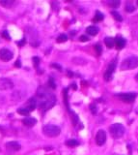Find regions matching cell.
Segmentation results:
<instances>
[{
    "mask_svg": "<svg viewBox=\"0 0 138 155\" xmlns=\"http://www.w3.org/2000/svg\"><path fill=\"white\" fill-rule=\"evenodd\" d=\"M114 155H118V154H114Z\"/></svg>",
    "mask_w": 138,
    "mask_h": 155,
    "instance_id": "38",
    "label": "cell"
},
{
    "mask_svg": "<svg viewBox=\"0 0 138 155\" xmlns=\"http://www.w3.org/2000/svg\"><path fill=\"white\" fill-rule=\"evenodd\" d=\"M12 2H10V1H0V5H3V6L5 7H7L8 5H11Z\"/></svg>",
    "mask_w": 138,
    "mask_h": 155,
    "instance_id": "31",
    "label": "cell"
},
{
    "mask_svg": "<svg viewBox=\"0 0 138 155\" xmlns=\"http://www.w3.org/2000/svg\"><path fill=\"white\" fill-rule=\"evenodd\" d=\"M14 87V83L8 78H0V90H8Z\"/></svg>",
    "mask_w": 138,
    "mask_h": 155,
    "instance_id": "7",
    "label": "cell"
},
{
    "mask_svg": "<svg viewBox=\"0 0 138 155\" xmlns=\"http://www.w3.org/2000/svg\"><path fill=\"white\" fill-rule=\"evenodd\" d=\"M116 97H118L121 101L125 103H132L134 102L136 98V93L134 92H129V93H119L116 94Z\"/></svg>",
    "mask_w": 138,
    "mask_h": 155,
    "instance_id": "5",
    "label": "cell"
},
{
    "mask_svg": "<svg viewBox=\"0 0 138 155\" xmlns=\"http://www.w3.org/2000/svg\"><path fill=\"white\" fill-rule=\"evenodd\" d=\"M22 123L27 127H32L37 123V119L28 116V117H25L24 119H22Z\"/></svg>",
    "mask_w": 138,
    "mask_h": 155,
    "instance_id": "12",
    "label": "cell"
},
{
    "mask_svg": "<svg viewBox=\"0 0 138 155\" xmlns=\"http://www.w3.org/2000/svg\"><path fill=\"white\" fill-rule=\"evenodd\" d=\"M25 43H26V40H25V38H23L22 40H21L20 42H18V43H16V44H18V45L19 47H22Z\"/></svg>",
    "mask_w": 138,
    "mask_h": 155,
    "instance_id": "33",
    "label": "cell"
},
{
    "mask_svg": "<svg viewBox=\"0 0 138 155\" xmlns=\"http://www.w3.org/2000/svg\"><path fill=\"white\" fill-rule=\"evenodd\" d=\"M90 110H91V112L93 114H96L97 112H98V110H97V106L95 104H91L90 105Z\"/></svg>",
    "mask_w": 138,
    "mask_h": 155,
    "instance_id": "27",
    "label": "cell"
},
{
    "mask_svg": "<svg viewBox=\"0 0 138 155\" xmlns=\"http://www.w3.org/2000/svg\"><path fill=\"white\" fill-rule=\"evenodd\" d=\"M32 60H33V62H34V65H35V67H38L39 63H40V58L37 57V56H34Z\"/></svg>",
    "mask_w": 138,
    "mask_h": 155,
    "instance_id": "28",
    "label": "cell"
},
{
    "mask_svg": "<svg viewBox=\"0 0 138 155\" xmlns=\"http://www.w3.org/2000/svg\"><path fill=\"white\" fill-rule=\"evenodd\" d=\"M72 87H74V89H76V83H74V84H72Z\"/></svg>",
    "mask_w": 138,
    "mask_h": 155,
    "instance_id": "35",
    "label": "cell"
},
{
    "mask_svg": "<svg viewBox=\"0 0 138 155\" xmlns=\"http://www.w3.org/2000/svg\"><path fill=\"white\" fill-rule=\"evenodd\" d=\"M137 5H138V1H137Z\"/></svg>",
    "mask_w": 138,
    "mask_h": 155,
    "instance_id": "37",
    "label": "cell"
},
{
    "mask_svg": "<svg viewBox=\"0 0 138 155\" xmlns=\"http://www.w3.org/2000/svg\"><path fill=\"white\" fill-rule=\"evenodd\" d=\"M18 114H22V115H28L29 114H30V112H29L26 108H19V109L18 110Z\"/></svg>",
    "mask_w": 138,
    "mask_h": 155,
    "instance_id": "21",
    "label": "cell"
},
{
    "mask_svg": "<svg viewBox=\"0 0 138 155\" xmlns=\"http://www.w3.org/2000/svg\"><path fill=\"white\" fill-rule=\"evenodd\" d=\"M109 132L114 139H119L123 137L126 132V128L121 123H114L109 127Z\"/></svg>",
    "mask_w": 138,
    "mask_h": 155,
    "instance_id": "3",
    "label": "cell"
},
{
    "mask_svg": "<svg viewBox=\"0 0 138 155\" xmlns=\"http://www.w3.org/2000/svg\"><path fill=\"white\" fill-rule=\"evenodd\" d=\"M95 141H96V144L100 146L104 144L106 142V133L103 131V130H99V131L97 132Z\"/></svg>",
    "mask_w": 138,
    "mask_h": 155,
    "instance_id": "8",
    "label": "cell"
},
{
    "mask_svg": "<svg viewBox=\"0 0 138 155\" xmlns=\"http://www.w3.org/2000/svg\"><path fill=\"white\" fill-rule=\"evenodd\" d=\"M6 147L10 150H14V151H18L20 150L21 146L18 144V142H9L6 144Z\"/></svg>",
    "mask_w": 138,
    "mask_h": 155,
    "instance_id": "11",
    "label": "cell"
},
{
    "mask_svg": "<svg viewBox=\"0 0 138 155\" xmlns=\"http://www.w3.org/2000/svg\"><path fill=\"white\" fill-rule=\"evenodd\" d=\"M37 105L41 110L47 112L56 104V97L52 93L47 91L43 88H39L37 91Z\"/></svg>",
    "mask_w": 138,
    "mask_h": 155,
    "instance_id": "1",
    "label": "cell"
},
{
    "mask_svg": "<svg viewBox=\"0 0 138 155\" xmlns=\"http://www.w3.org/2000/svg\"><path fill=\"white\" fill-rule=\"evenodd\" d=\"M43 132L47 137L55 138V137L59 136L61 130H60V128L56 126V125L48 124V125H45V126L43 128Z\"/></svg>",
    "mask_w": 138,
    "mask_h": 155,
    "instance_id": "4",
    "label": "cell"
},
{
    "mask_svg": "<svg viewBox=\"0 0 138 155\" xmlns=\"http://www.w3.org/2000/svg\"><path fill=\"white\" fill-rule=\"evenodd\" d=\"M104 44L108 49H112L115 45L114 38H112V37H106L104 39Z\"/></svg>",
    "mask_w": 138,
    "mask_h": 155,
    "instance_id": "15",
    "label": "cell"
},
{
    "mask_svg": "<svg viewBox=\"0 0 138 155\" xmlns=\"http://www.w3.org/2000/svg\"><path fill=\"white\" fill-rule=\"evenodd\" d=\"M111 15H112V17L114 18V19H116L117 21H123V18H122V16L118 13V12H116V11H112L111 12Z\"/></svg>",
    "mask_w": 138,
    "mask_h": 155,
    "instance_id": "19",
    "label": "cell"
},
{
    "mask_svg": "<svg viewBox=\"0 0 138 155\" xmlns=\"http://www.w3.org/2000/svg\"><path fill=\"white\" fill-rule=\"evenodd\" d=\"M114 41H115V45L117 50H123L124 47L126 46V39H124L121 36H117L116 39H114Z\"/></svg>",
    "mask_w": 138,
    "mask_h": 155,
    "instance_id": "10",
    "label": "cell"
},
{
    "mask_svg": "<svg viewBox=\"0 0 138 155\" xmlns=\"http://www.w3.org/2000/svg\"><path fill=\"white\" fill-rule=\"evenodd\" d=\"M134 10H135V8H134L133 5H130V4L126 5V11L129 12V13H131V12H133Z\"/></svg>",
    "mask_w": 138,
    "mask_h": 155,
    "instance_id": "24",
    "label": "cell"
},
{
    "mask_svg": "<svg viewBox=\"0 0 138 155\" xmlns=\"http://www.w3.org/2000/svg\"><path fill=\"white\" fill-rule=\"evenodd\" d=\"M2 37H4L5 39H6V40H11V38H10V35L8 34V31H2Z\"/></svg>",
    "mask_w": 138,
    "mask_h": 155,
    "instance_id": "29",
    "label": "cell"
},
{
    "mask_svg": "<svg viewBox=\"0 0 138 155\" xmlns=\"http://www.w3.org/2000/svg\"><path fill=\"white\" fill-rule=\"evenodd\" d=\"M94 49H95V51H97V55H101V53H103V49H101V45H95L94 46Z\"/></svg>",
    "mask_w": 138,
    "mask_h": 155,
    "instance_id": "23",
    "label": "cell"
},
{
    "mask_svg": "<svg viewBox=\"0 0 138 155\" xmlns=\"http://www.w3.org/2000/svg\"><path fill=\"white\" fill-rule=\"evenodd\" d=\"M36 106H37V101H36L35 98H31V99L28 100L27 105H26V109H27L29 112H32V110H35Z\"/></svg>",
    "mask_w": 138,
    "mask_h": 155,
    "instance_id": "13",
    "label": "cell"
},
{
    "mask_svg": "<svg viewBox=\"0 0 138 155\" xmlns=\"http://www.w3.org/2000/svg\"><path fill=\"white\" fill-rule=\"evenodd\" d=\"M79 142L76 141V140L74 139H71V140H68V141L66 142V146H70V147H74V146H78Z\"/></svg>",
    "mask_w": 138,
    "mask_h": 155,
    "instance_id": "16",
    "label": "cell"
},
{
    "mask_svg": "<svg viewBox=\"0 0 138 155\" xmlns=\"http://www.w3.org/2000/svg\"><path fill=\"white\" fill-rule=\"evenodd\" d=\"M48 85H49L50 87L52 88V89H55L56 88V83L54 82V80H53V78H49V80H48Z\"/></svg>",
    "mask_w": 138,
    "mask_h": 155,
    "instance_id": "22",
    "label": "cell"
},
{
    "mask_svg": "<svg viewBox=\"0 0 138 155\" xmlns=\"http://www.w3.org/2000/svg\"><path fill=\"white\" fill-rule=\"evenodd\" d=\"M67 40H68L67 35H65V34H61V35L58 36V38L56 39V42L57 43H64V42H66Z\"/></svg>",
    "mask_w": 138,
    "mask_h": 155,
    "instance_id": "20",
    "label": "cell"
},
{
    "mask_svg": "<svg viewBox=\"0 0 138 155\" xmlns=\"http://www.w3.org/2000/svg\"><path fill=\"white\" fill-rule=\"evenodd\" d=\"M63 97H64V102H65V104H66L67 109L70 110L69 102H68V89H67V88H65V89L63 90Z\"/></svg>",
    "mask_w": 138,
    "mask_h": 155,
    "instance_id": "18",
    "label": "cell"
},
{
    "mask_svg": "<svg viewBox=\"0 0 138 155\" xmlns=\"http://www.w3.org/2000/svg\"><path fill=\"white\" fill-rule=\"evenodd\" d=\"M72 122H74V125L76 126L77 124V122H78V117H77V115L76 114H74V112H72Z\"/></svg>",
    "mask_w": 138,
    "mask_h": 155,
    "instance_id": "26",
    "label": "cell"
},
{
    "mask_svg": "<svg viewBox=\"0 0 138 155\" xmlns=\"http://www.w3.org/2000/svg\"><path fill=\"white\" fill-rule=\"evenodd\" d=\"M51 67H53V68H56V69H58L59 71H62V67L61 66L59 65V64H51Z\"/></svg>",
    "mask_w": 138,
    "mask_h": 155,
    "instance_id": "32",
    "label": "cell"
},
{
    "mask_svg": "<svg viewBox=\"0 0 138 155\" xmlns=\"http://www.w3.org/2000/svg\"><path fill=\"white\" fill-rule=\"evenodd\" d=\"M86 32L91 36H96L97 34L99 33V28L97 26H94V25H91V26H88L86 28Z\"/></svg>",
    "mask_w": 138,
    "mask_h": 155,
    "instance_id": "14",
    "label": "cell"
},
{
    "mask_svg": "<svg viewBox=\"0 0 138 155\" xmlns=\"http://www.w3.org/2000/svg\"><path fill=\"white\" fill-rule=\"evenodd\" d=\"M135 80H136V82H138V74L136 76H135Z\"/></svg>",
    "mask_w": 138,
    "mask_h": 155,
    "instance_id": "36",
    "label": "cell"
},
{
    "mask_svg": "<svg viewBox=\"0 0 138 155\" xmlns=\"http://www.w3.org/2000/svg\"><path fill=\"white\" fill-rule=\"evenodd\" d=\"M13 58V53L7 49H2L0 50V59L3 61H9Z\"/></svg>",
    "mask_w": 138,
    "mask_h": 155,
    "instance_id": "9",
    "label": "cell"
},
{
    "mask_svg": "<svg viewBox=\"0 0 138 155\" xmlns=\"http://www.w3.org/2000/svg\"><path fill=\"white\" fill-rule=\"evenodd\" d=\"M79 41H81V42H87V41H89V38L87 36L85 35H82L79 37Z\"/></svg>",
    "mask_w": 138,
    "mask_h": 155,
    "instance_id": "30",
    "label": "cell"
},
{
    "mask_svg": "<svg viewBox=\"0 0 138 155\" xmlns=\"http://www.w3.org/2000/svg\"><path fill=\"white\" fill-rule=\"evenodd\" d=\"M138 67V57L137 56H130L127 59L123 60L121 64L120 68L122 71L125 70H130V69H134Z\"/></svg>",
    "mask_w": 138,
    "mask_h": 155,
    "instance_id": "2",
    "label": "cell"
},
{
    "mask_svg": "<svg viewBox=\"0 0 138 155\" xmlns=\"http://www.w3.org/2000/svg\"><path fill=\"white\" fill-rule=\"evenodd\" d=\"M104 19V16H103V13H101L100 11H97L96 15H95V19H94V21H101Z\"/></svg>",
    "mask_w": 138,
    "mask_h": 155,
    "instance_id": "17",
    "label": "cell"
},
{
    "mask_svg": "<svg viewBox=\"0 0 138 155\" xmlns=\"http://www.w3.org/2000/svg\"><path fill=\"white\" fill-rule=\"evenodd\" d=\"M121 2L119 1V0H114V1H109V5L110 6H112L113 8H117L118 6L120 5Z\"/></svg>",
    "mask_w": 138,
    "mask_h": 155,
    "instance_id": "25",
    "label": "cell"
},
{
    "mask_svg": "<svg viewBox=\"0 0 138 155\" xmlns=\"http://www.w3.org/2000/svg\"><path fill=\"white\" fill-rule=\"evenodd\" d=\"M115 70H116V60L114 59L109 65H108V67L104 73V76H103V78H104V80L106 82H110V80H112L113 74H114Z\"/></svg>",
    "mask_w": 138,
    "mask_h": 155,
    "instance_id": "6",
    "label": "cell"
},
{
    "mask_svg": "<svg viewBox=\"0 0 138 155\" xmlns=\"http://www.w3.org/2000/svg\"><path fill=\"white\" fill-rule=\"evenodd\" d=\"M14 66H16V67H20V66H21V64H20V61H19V60H16V63H14Z\"/></svg>",
    "mask_w": 138,
    "mask_h": 155,
    "instance_id": "34",
    "label": "cell"
}]
</instances>
